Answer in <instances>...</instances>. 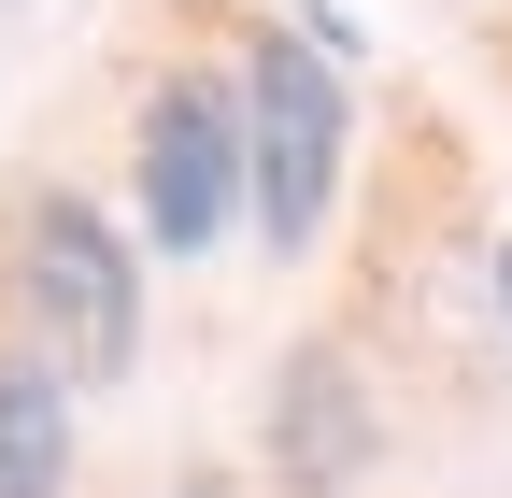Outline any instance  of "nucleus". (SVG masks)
Masks as SVG:
<instances>
[{
  "instance_id": "nucleus-1",
  "label": "nucleus",
  "mask_w": 512,
  "mask_h": 498,
  "mask_svg": "<svg viewBox=\"0 0 512 498\" xmlns=\"http://www.w3.org/2000/svg\"><path fill=\"white\" fill-rule=\"evenodd\" d=\"M0 271H15V314H29V356L57 385H128V356H143V257H128V228L72 185H15V214H0Z\"/></svg>"
},
{
  "instance_id": "nucleus-2",
  "label": "nucleus",
  "mask_w": 512,
  "mask_h": 498,
  "mask_svg": "<svg viewBox=\"0 0 512 498\" xmlns=\"http://www.w3.org/2000/svg\"><path fill=\"white\" fill-rule=\"evenodd\" d=\"M228 100H242V200H256V242H271V257H313V228H328V200H342V143H356L342 72H328L299 29H256Z\"/></svg>"
},
{
  "instance_id": "nucleus-3",
  "label": "nucleus",
  "mask_w": 512,
  "mask_h": 498,
  "mask_svg": "<svg viewBox=\"0 0 512 498\" xmlns=\"http://www.w3.org/2000/svg\"><path fill=\"white\" fill-rule=\"evenodd\" d=\"M242 214V100L214 72H171L143 100V242L157 257H200Z\"/></svg>"
},
{
  "instance_id": "nucleus-4",
  "label": "nucleus",
  "mask_w": 512,
  "mask_h": 498,
  "mask_svg": "<svg viewBox=\"0 0 512 498\" xmlns=\"http://www.w3.org/2000/svg\"><path fill=\"white\" fill-rule=\"evenodd\" d=\"M356 470H370V399H356V370L328 342H299L285 385H271V484L285 498H342Z\"/></svg>"
},
{
  "instance_id": "nucleus-5",
  "label": "nucleus",
  "mask_w": 512,
  "mask_h": 498,
  "mask_svg": "<svg viewBox=\"0 0 512 498\" xmlns=\"http://www.w3.org/2000/svg\"><path fill=\"white\" fill-rule=\"evenodd\" d=\"M57 484H72V385L29 342H0V498H57Z\"/></svg>"
},
{
  "instance_id": "nucleus-6",
  "label": "nucleus",
  "mask_w": 512,
  "mask_h": 498,
  "mask_svg": "<svg viewBox=\"0 0 512 498\" xmlns=\"http://www.w3.org/2000/svg\"><path fill=\"white\" fill-rule=\"evenodd\" d=\"M498 314H512V242H498Z\"/></svg>"
},
{
  "instance_id": "nucleus-7",
  "label": "nucleus",
  "mask_w": 512,
  "mask_h": 498,
  "mask_svg": "<svg viewBox=\"0 0 512 498\" xmlns=\"http://www.w3.org/2000/svg\"><path fill=\"white\" fill-rule=\"evenodd\" d=\"M171 498H228V484H171Z\"/></svg>"
}]
</instances>
